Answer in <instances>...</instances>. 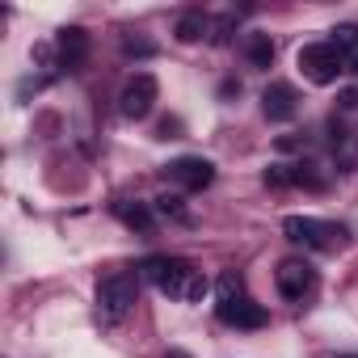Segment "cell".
Returning <instances> with one entry per match:
<instances>
[{
  "label": "cell",
  "instance_id": "cell-1",
  "mask_svg": "<svg viewBox=\"0 0 358 358\" xmlns=\"http://www.w3.org/2000/svg\"><path fill=\"white\" fill-rule=\"evenodd\" d=\"M139 274H143L160 295H169V299H177V303H199V299L211 291L207 274H203L194 262H186V257H148V262L139 266Z\"/></svg>",
  "mask_w": 358,
  "mask_h": 358
},
{
  "label": "cell",
  "instance_id": "cell-2",
  "mask_svg": "<svg viewBox=\"0 0 358 358\" xmlns=\"http://www.w3.org/2000/svg\"><path fill=\"white\" fill-rule=\"evenodd\" d=\"M135 303H139V278L135 274H110V278H101V287H97V312H101V320L118 324V320H127L135 312Z\"/></svg>",
  "mask_w": 358,
  "mask_h": 358
},
{
  "label": "cell",
  "instance_id": "cell-3",
  "mask_svg": "<svg viewBox=\"0 0 358 358\" xmlns=\"http://www.w3.org/2000/svg\"><path fill=\"white\" fill-rule=\"evenodd\" d=\"M299 72H303V80H312V85H337V76L341 72H350L345 68V55L333 47V38L329 43H308V47H299Z\"/></svg>",
  "mask_w": 358,
  "mask_h": 358
},
{
  "label": "cell",
  "instance_id": "cell-4",
  "mask_svg": "<svg viewBox=\"0 0 358 358\" xmlns=\"http://www.w3.org/2000/svg\"><path fill=\"white\" fill-rule=\"evenodd\" d=\"M282 232L303 249H337V245H345L341 224H324V220H312V215H287Z\"/></svg>",
  "mask_w": 358,
  "mask_h": 358
},
{
  "label": "cell",
  "instance_id": "cell-5",
  "mask_svg": "<svg viewBox=\"0 0 358 358\" xmlns=\"http://www.w3.org/2000/svg\"><path fill=\"white\" fill-rule=\"evenodd\" d=\"M156 97H160L156 76H152V72H135V76L122 85V93H118V110H122V118L139 122V118H148V114H152Z\"/></svg>",
  "mask_w": 358,
  "mask_h": 358
},
{
  "label": "cell",
  "instance_id": "cell-6",
  "mask_svg": "<svg viewBox=\"0 0 358 358\" xmlns=\"http://www.w3.org/2000/svg\"><path fill=\"white\" fill-rule=\"evenodd\" d=\"M164 177H169L173 186H182V190L199 194V190H207V186L215 182V164L203 160V156H177V160L164 164Z\"/></svg>",
  "mask_w": 358,
  "mask_h": 358
},
{
  "label": "cell",
  "instance_id": "cell-7",
  "mask_svg": "<svg viewBox=\"0 0 358 358\" xmlns=\"http://www.w3.org/2000/svg\"><path fill=\"white\" fill-rule=\"evenodd\" d=\"M274 282H278L282 299H291V303H303V299L316 291V270H312L308 262H299V257H287V262H278V270H274Z\"/></svg>",
  "mask_w": 358,
  "mask_h": 358
},
{
  "label": "cell",
  "instance_id": "cell-8",
  "mask_svg": "<svg viewBox=\"0 0 358 358\" xmlns=\"http://www.w3.org/2000/svg\"><path fill=\"white\" fill-rule=\"evenodd\" d=\"M262 114H266L270 122H295V114H299V93H295L287 80L266 85V93H262Z\"/></svg>",
  "mask_w": 358,
  "mask_h": 358
},
{
  "label": "cell",
  "instance_id": "cell-9",
  "mask_svg": "<svg viewBox=\"0 0 358 358\" xmlns=\"http://www.w3.org/2000/svg\"><path fill=\"white\" fill-rule=\"evenodd\" d=\"M215 316L228 324V329H262L270 320V312L262 303H253L249 295L245 299H232V303H215Z\"/></svg>",
  "mask_w": 358,
  "mask_h": 358
},
{
  "label": "cell",
  "instance_id": "cell-10",
  "mask_svg": "<svg viewBox=\"0 0 358 358\" xmlns=\"http://www.w3.org/2000/svg\"><path fill=\"white\" fill-rule=\"evenodd\" d=\"M55 51H59V68L76 72V68L85 64V55H89V34H85L80 26H64L59 38H55Z\"/></svg>",
  "mask_w": 358,
  "mask_h": 358
},
{
  "label": "cell",
  "instance_id": "cell-11",
  "mask_svg": "<svg viewBox=\"0 0 358 358\" xmlns=\"http://www.w3.org/2000/svg\"><path fill=\"white\" fill-rule=\"evenodd\" d=\"M114 215L127 224V228H135V232H152V211H148V203H114Z\"/></svg>",
  "mask_w": 358,
  "mask_h": 358
},
{
  "label": "cell",
  "instance_id": "cell-12",
  "mask_svg": "<svg viewBox=\"0 0 358 358\" xmlns=\"http://www.w3.org/2000/svg\"><path fill=\"white\" fill-rule=\"evenodd\" d=\"M333 47L345 55V68L358 72V26H337L333 30Z\"/></svg>",
  "mask_w": 358,
  "mask_h": 358
},
{
  "label": "cell",
  "instance_id": "cell-13",
  "mask_svg": "<svg viewBox=\"0 0 358 358\" xmlns=\"http://www.w3.org/2000/svg\"><path fill=\"white\" fill-rule=\"evenodd\" d=\"M245 51H249V64H253V68H270V64H274V43H270V34H249Z\"/></svg>",
  "mask_w": 358,
  "mask_h": 358
},
{
  "label": "cell",
  "instance_id": "cell-14",
  "mask_svg": "<svg viewBox=\"0 0 358 358\" xmlns=\"http://www.w3.org/2000/svg\"><path fill=\"white\" fill-rule=\"evenodd\" d=\"M173 34L182 38V43H199L207 34V17L203 13H182V17H177V26H173Z\"/></svg>",
  "mask_w": 358,
  "mask_h": 358
},
{
  "label": "cell",
  "instance_id": "cell-15",
  "mask_svg": "<svg viewBox=\"0 0 358 358\" xmlns=\"http://www.w3.org/2000/svg\"><path fill=\"white\" fill-rule=\"evenodd\" d=\"M215 295H220V303H232V299H245V278H241L236 270H224V274L215 278Z\"/></svg>",
  "mask_w": 358,
  "mask_h": 358
},
{
  "label": "cell",
  "instance_id": "cell-16",
  "mask_svg": "<svg viewBox=\"0 0 358 358\" xmlns=\"http://www.w3.org/2000/svg\"><path fill=\"white\" fill-rule=\"evenodd\" d=\"M122 55H131V59H152L156 55V43H148V38H122Z\"/></svg>",
  "mask_w": 358,
  "mask_h": 358
},
{
  "label": "cell",
  "instance_id": "cell-17",
  "mask_svg": "<svg viewBox=\"0 0 358 358\" xmlns=\"http://www.w3.org/2000/svg\"><path fill=\"white\" fill-rule=\"evenodd\" d=\"M156 211H164V215H173V220L190 224V211L182 207V199H177V194H160V199H156Z\"/></svg>",
  "mask_w": 358,
  "mask_h": 358
},
{
  "label": "cell",
  "instance_id": "cell-18",
  "mask_svg": "<svg viewBox=\"0 0 358 358\" xmlns=\"http://www.w3.org/2000/svg\"><path fill=\"white\" fill-rule=\"evenodd\" d=\"M177 131H182V122H177V118H164L160 122V139H177Z\"/></svg>",
  "mask_w": 358,
  "mask_h": 358
},
{
  "label": "cell",
  "instance_id": "cell-19",
  "mask_svg": "<svg viewBox=\"0 0 358 358\" xmlns=\"http://www.w3.org/2000/svg\"><path fill=\"white\" fill-rule=\"evenodd\" d=\"M341 106H345V110H358V89H345V93H341Z\"/></svg>",
  "mask_w": 358,
  "mask_h": 358
},
{
  "label": "cell",
  "instance_id": "cell-20",
  "mask_svg": "<svg viewBox=\"0 0 358 358\" xmlns=\"http://www.w3.org/2000/svg\"><path fill=\"white\" fill-rule=\"evenodd\" d=\"M341 358H358V354H341Z\"/></svg>",
  "mask_w": 358,
  "mask_h": 358
}]
</instances>
